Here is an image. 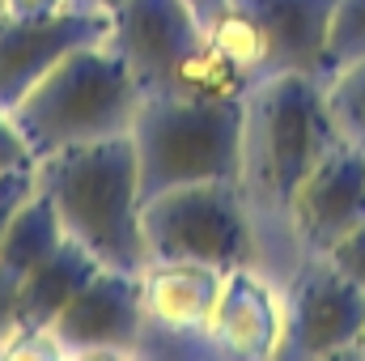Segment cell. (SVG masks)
Instances as JSON below:
<instances>
[{"label":"cell","mask_w":365,"mask_h":361,"mask_svg":"<svg viewBox=\"0 0 365 361\" xmlns=\"http://www.w3.org/2000/svg\"><path fill=\"white\" fill-rule=\"evenodd\" d=\"M204 39L234 64L242 68L255 86L276 77V60H272V43L264 34V26L238 4V0H221V9L204 21Z\"/></svg>","instance_id":"16"},{"label":"cell","mask_w":365,"mask_h":361,"mask_svg":"<svg viewBox=\"0 0 365 361\" xmlns=\"http://www.w3.org/2000/svg\"><path fill=\"white\" fill-rule=\"evenodd\" d=\"M340 141L344 136L327 111V90L319 77L280 73L247 93L242 195L251 204L255 230H259V221H272L289 243L284 213H289L293 191ZM289 251H293V243H289Z\"/></svg>","instance_id":"2"},{"label":"cell","mask_w":365,"mask_h":361,"mask_svg":"<svg viewBox=\"0 0 365 361\" xmlns=\"http://www.w3.org/2000/svg\"><path fill=\"white\" fill-rule=\"evenodd\" d=\"M34 187L56 204L60 225L102 268H149L140 234V158L132 136H110L77 149H60L34 162Z\"/></svg>","instance_id":"1"},{"label":"cell","mask_w":365,"mask_h":361,"mask_svg":"<svg viewBox=\"0 0 365 361\" xmlns=\"http://www.w3.org/2000/svg\"><path fill=\"white\" fill-rule=\"evenodd\" d=\"M64 225H60V213H56V204L34 187L21 204H17V213L9 217V225H4V234H0V268L13 272L17 280L26 276L30 268H38L47 255H56L60 247H64Z\"/></svg>","instance_id":"15"},{"label":"cell","mask_w":365,"mask_h":361,"mask_svg":"<svg viewBox=\"0 0 365 361\" xmlns=\"http://www.w3.org/2000/svg\"><path fill=\"white\" fill-rule=\"evenodd\" d=\"M357 225H365V145L340 141L293 191L284 230L302 260L327 255Z\"/></svg>","instance_id":"8"},{"label":"cell","mask_w":365,"mask_h":361,"mask_svg":"<svg viewBox=\"0 0 365 361\" xmlns=\"http://www.w3.org/2000/svg\"><path fill=\"white\" fill-rule=\"evenodd\" d=\"M284 332V302L280 285H272L255 264L225 272L217 310L208 319V345L217 357H242L259 361L276 357Z\"/></svg>","instance_id":"12"},{"label":"cell","mask_w":365,"mask_h":361,"mask_svg":"<svg viewBox=\"0 0 365 361\" xmlns=\"http://www.w3.org/2000/svg\"><path fill=\"white\" fill-rule=\"evenodd\" d=\"M136 111L140 90L132 73L106 43H98L60 60L9 115L38 162L60 149L128 136Z\"/></svg>","instance_id":"3"},{"label":"cell","mask_w":365,"mask_h":361,"mask_svg":"<svg viewBox=\"0 0 365 361\" xmlns=\"http://www.w3.org/2000/svg\"><path fill=\"white\" fill-rule=\"evenodd\" d=\"M21 280L0 268V353H13L21 340V302H17Z\"/></svg>","instance_id":"19"},{"label":"cell","mask_w":365,"mask_h":361,"mask_svg":"<svg viewBox=\"0 0 365 361\" xmlns=\"http://www.w3.org/2000/svg\"><path fill=\"white\" fill-rule=\"evenodd\" d=\"M323 90H327V111H331L340 136L365 145V56L336 68L323 81Z\"/></svg>","instance_id":"17"},{"label":"cell","mask_w":365,"mask_h":361,"mask_svg":"<svg viewBox=\"0 0 365 361\" xmlns=\"http://www.w3.org/2000/svg\"><path fill=\"white\" fill-rule=\"evenodd\" d=\"M187 4L195 9V17H200V21H208V17L221 9V0H187Z\"/></svg>","instance_id":"24"},{"label":"cell","mask_w":365,"mask_h":361,"mask_svg":"<svg viewBox=\"0 0 365 361\" xmlns=\"http://www.w3.org/2000/svg\"><path fill=\"white\" fill-rule=\"evenodd\" d=\"M106 47L123 60L140 98H166L179 64L204 43V21L187 0H110Z\"/></svg>","instance_id":"7"},{"label":"cell","mask_w":365,"mask_h":361,"mask_svg":"<svg viewBox=\"0 0 365 361\" xmlns=\"http://www.w3.org/2000/svg\"><path fill=\"white\" fill-rule=\"evenodd\" d=\"M30 191H34V166H30V171H9V175H0V234H4L9 217L17 213V204H21Z\"/></svg>","instance_id":"22"},{"label":"cell","mask_w":365,"mask_h":361,"mask_svg":"<svg viewBox=\"0 0 365 361\" xmlns=\"http://www.w3.org/2000/svg\"><path fill=\"white\" fill-rule=\"evenodd\" d=\"M361 357H365V340H361Z\"/></svg>","instance_id":"27"},{"label":"cell","mask_w":365,"mask_h":361,"mask_svg":"<svg viewBox=\"0 0 365 361\" xmlns=\"http://www.w3.org/2000/svg\"><path fill=\"white\" fill-rule=\"evenodd\" d=\"M73 4H86V9H106L110 0H73Z\"/></svg>","instance_id":"25"},{"label":"cell","mask_w":365,"mask_h":361,"mask_svg":"<svg viewBox=\"0 0 365 361\" xmlns=\"http://www.w3.org/2000/svg\"><path fill=\"white\" fill-rule=\"evenodd\" d=\"M128 136L140 158L145 195L179 183H242L247 98L242 102L140 98Z\"/></svg>","instance_id":"4"},{"label":"cell","mask_w":365,"mask_h":361,"mask_svg":"<svg viewBox=\"0 0 365 361\" xmlns=\"http://www.w3.org/2000/svg\"><path fill=\"white\" fill-rule=\"evenodd\" d=\"M106 39H110V13L86 4H68L64 13L38 21L0 17V106L13 111L60 60Z\"/></svg>","instance_id":"9"},{"label":"cell","mask_w":365,"mask_h":361,"mask_svg":"<svg viewBox=\"0 0 365 361\" xmlns=\"http://www.w3.org/2000/svg\"><path fill=\"white\" fill-rule=\"evenodd\" d=\"M327 260L344 272L349 280H357V285L365 289V225H357L349 238H340V243L327 251Z\"/></svg>","instance_id":"21"},{"label":"cell","mask_w":365,"mask_h":361,"mask_svg":"<svg viewBox=\"0 0 365 361\" xmlns=\"http://www.w3.org/2000/svg\"><path fill=\"white\" fill-rule=\"evenodd\" d=\"M73 0H4V17H17V21H38V17H56L64 13Z\"/></svg>","instance_id":"23"},{"label":"cell","mask_w":365,"mask_h":361,"mask_svg":"<svg viewBox=\"0 0 365 361\" xmlns=\"http://www.w3.org/2000/svg\"><path fill=\"white\" fill-rule=\"evenodd\" d=\"M268 34L280 73H302V77H331L327 43H331V17L336 0H238Z\"/></svg>","instance_id":"13"},{"label":"cell","mask_w":365,"mask_h":361,"mask_svg":"<svg viewBox=\"0 0 365 361\" xmlns=\"http://www.w3.org/2000/svg\"><path fill=\"white\" fill-rule=\"evenodd\" d=\"M357 56H365V0H336L331 43H327L331 73L344 68V64L357 60Z\"/></svg>","instance_id":"18"},{"label":"cell","mask_w":365,"mask_h":361,"mask_svg":"<svg viewBox=\"0 0 365 361\" xmlns=\"http://www.w3.org/2000/svg\"><path fill=\"white\" fill-rule=\"evenodd\" d=\"M102 268L90 251L73 238H64V247L56 255H47L38 268H30L21 276V289H17V302H21V340H38L47 336V327L60 319V310L73 302V293L90 280L93 272Z\"/></svg>","instance_id":"14"},{"label":"cell","mask_w":365,"mask_h":361,"mask_svg":"<svg viewBox=\"0 0 365 361\" xmlns=\"http://www.w3.org/2000/svg\"><path fill=\"white\" fill-rule=\"evenodd\" d=\"M225 272L212 264L166 260L140 272L145 298V336H166V353H212L208 319L217 310Z\"/></svg>","instance_id":"11"},{"label":"cell","mask_w":365,"mask_h":361,"mask_svg":"<svg viewBox=\"0 0 365 361\" xmlns=\"http://www.w3.org/2000/svg\"><path fill=\"white\" fill-rule=\"evenodd\" d=\"M140 234L149 264L191 260L230 272L259 255V230L242 183H179L145 195Z\"/></svg>","instance_id":"5"},{"label":"cell","mask_w":365,"mask_h":361,"mask_svg":"<svg viewBox=\"0 0 365 361\" xmlns=\"http://www.w3.org/2000/svg\"><path fill=\"white\" fill-rule=\"evenodd\" d=\"M0 17H4V0H0Z\"/></svg>","instance_id":"26"},{"label":"cell","mask_w":365,"mask_h":361,"mask_svg":"<svg viewBox=\"0 0 365 361\" xmlns=\"http://www.w3.org/2000/svg\"><path fill=\"white\" fill-rule=\"evenodd\" d=\"M284 332L276 357H361L365 340V289L349 280L327 255H302L284 285Z\"/></svg>","instance_id":"6"},{"label":"cell","mask_w":365,"mask_h":361,"mask_svg":"<svg viewBox=\"0 0 365 361\" xmlns=\"http://www.w3.org/2000/svg\"><path fill=\"white\" fill-rule=\"evenodd\" d=\"M30 166H34V153H30L26 136L17 132L13 115L0 106V175H9V171H30Z\"/></svg>","instance_id":"20"},{"label":"cell","mask_w":365,"mask_h":361,"mask_svg":"<svg viewBox=\"0 0 365 361\" xmlns=\"http://www.w3.org/2000/svg\"><path fill=\"white\" fill-rule=\"evenodd\" d=\"M145 336L140 276L119 268H98L47 327L51 353H136Z\"/></svg>","instance_id":"10"}]
</instances>
